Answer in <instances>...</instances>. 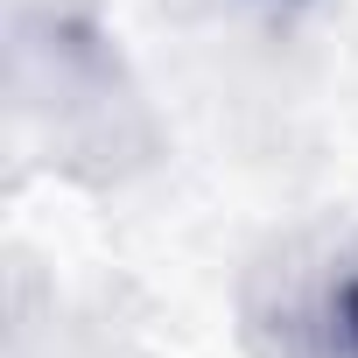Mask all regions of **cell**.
Wrapping results in <instances>:
<instances>
[{"label":"cell","mask_w":358,"mask_h":358,"mask_svg":"<svg viewBox=\"0 0 358 358\" xmlns=\"http://www.w3.org/2000/svg\"><path fill=\"white\" fill-rule=\"evenodd\" d=\"M253 358H358V232L323 225L274 246L239 295Z\"/></svg>","instance_id":"6da1fadb"}]
</instances>
